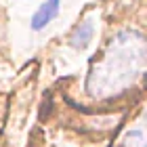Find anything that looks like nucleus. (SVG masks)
<instances>
[{
  "label": "nucleus",
  "mask_w": 147,
  "mask_h": 147,
  "mask_svg": "<svg viewBox=\"0 0 147 147\" xmlns=\"http://www.w3.org/2000/svg\"><path fill=\"white\" fill-rule=\"evenodd\" d=\"M124 145L126 147H145L143 141V130H130L124 139Z\"/></svg>",
  "instance_id": "4"
},
{
  "label": "nucleus",
  "mask_w": 147,
  "mask_h": 147,
  "mask_svg": "<svg viewBox=\"0 0 147 147\" xmlns=\"http://www.w3.org/2000/svg\"><path fill=\"white\" fill-rule=\"evenodd\" d=\"M92 36H95V23H92L90 19H86V21H82L76 30H74V34L69 38V44L76 51H84L86 46L90 44Z\"/></svg>",
  "instance_id": "3"
},
{
  "label": "nucleus",
  "mask_w": 147,
  "mask_h": 147,
  "mask_svg": "<svg viewBox=\"0 0 147 147\" xmlns=\"http://www.w3.org/2000/svg\"><path fill=\"white\" fill-rule=\"evenodd\" d=\"M59 6H61V0H44L40 4V9L34 13V17H32V30L34 32L44 30L59 15Z\"/></svg>",
  "instance_id": "2"
},
{
  "label": "nucleus",
  "mask_w": 147,
  "mask_h": 147,
  "mask_svg": "<svg viewBox=\"0 0 147 147\" xmlns=\"http://www.w3.org/2000/svg\"><path fill=\"white\" fill-rule=\"evenodd\" d=\"M145 65V42L137 32H120L111 40L103 61L88 76V90L95 97L113 95L130 86Z\"/></svg>",
  "instance_id": "1"
}]
</instances>
